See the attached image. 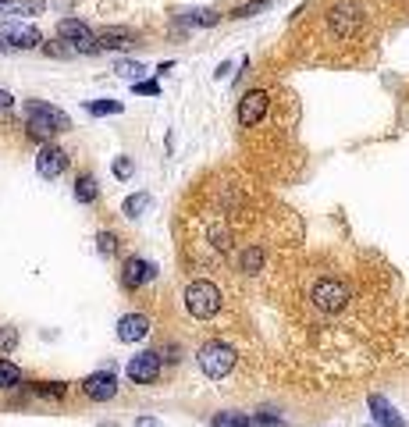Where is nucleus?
I'll return each mask as SVG.
<instances>
[{
	"label": "nucleus",
	"instance_id": "obj_1",
	"mask_svg": "<svg viewBox=\"0 0 409 427\" xmlns=\"http://www.w3.org/2000/svg\"><path fill=\"white\" fill-rule=\"evenodd\" d=\"M25 114H29V136L43 139V143H50V136H57V132H68L72 129L68 114L61 111V107H54V104H43V100H29L25 104Z\"/></svg>",
	"mask_w": 409,
	"mask_h": 427
},
{
	"label": "nucleus",
	"instance_id": "obj_2",
	"mask_svg": "<svg viewBox=\"0 0 409 427\" xmlns=\"http://www.w3.org/2000/svg\"><path fill=\"white\" fill-rule=\"evenodd\" d=\"M185 310L193 314L196 321H210L217 317V310H221V289H217L214 282L200 278L185 289Z\"/></svg>",
	"mask_w": 409,
	"mask_h": 427
},
{
	"label": "nucleus",
	"instance_id": "obj_3",
	"mask_svg": "<svg viewBox=\"0 0 409 427\" xmlns=\"http://www.w3.org/2000/svg\"><path fill=\"white\" fill-rule=\"evenodd\" d=\"M200 371L207 374V378H214V381H221V378H228L232 374V367H235V349L228 346V342H221V339H214V342H207L203 349H200Z\"/></svg>",
	"mask_w": 409,
	"mask_h": 427
},
{
	"label": "nucleus",
	"instance_id": "obj_4",
	"mask_svg": "<svg viewBox=\"0 0 409 427\" xmlns=\"http://www.w3.org/2000/svg\"><path fill=\"white\" fill-rule=\"evenodd\" d=\"M57 40L68 43V50H75V54H97L100 50V36L93 33L86 22H79V18H65V22H61L57 25Z\"/></svg>",
	"mask_w": 409,
	"mask_h": 427
},
{
	"label": "nucleus",
	"instance_id": "obj_5",
	"mask_svg": "<svg viewBox=\"0 0 409 427\" xmlns=\"http://www.w3.org/2000/svg\"><path fill=\"white\" fill-rule=\"evenodd\" d=\"M345 303H349V289H345V282L321 278L317 285H313V307H317V310L338 314V310H345Z\"/></svg>",
	"mask_w": 409,
	"mask_h": 427
},
{
	"label": "nucleus",
	"instance_id": "obj_6",
	"mask_svg": "<svg viewBox=\"0 0 409 427\" xmlns=\"http://www.w3.org/2000/svg\"><path fill=\"white\" fill-rule=\"evenodd\" d=\"M328 22H331V33H335V36L353 40V36L360 33V25H363V8L353 4V0H345V4H335V8H331Z\"/></svg>",
	"mask_w": 409,
	"mask_h": 427
},
{
	"label": "nucleus",
	"instance_id": "obj_7",
	"mask_svg": "<svg viewBox=\"0 0 409 427\" xmlns=\"http://www.w3.org/2000/svg\"><path fill=\"white\" fill-rule=\"evenodd\" d=\"M0 47H8V50H36L43 47V36H40V29L36 25H8V29H0Z\"/></svg>",
	"mask_w": 409,
	"mask_h": 427
},
{
	"label": "nucleus",
	"instance_id": "obj_8",
	"mask_svg": "<svg viewBox=\"0 0 409 427\" xmlns=\"http://www.w3.org/2000/svg\"><path fill=\"white\" fill-rule=\"evenodd\" d=\"M267 107H271V97L264 93V89H249V93L239 100V125L242 129H253L257 121H264Z\"/></svg>",
	"mask_w": 409,
	"mask_h": 427
},
{
	"label": "nucleus",
	"instance_id": "obj_9",
	"mask_svg": "<svg viewBox=\"0 0 409 427\" xmlns=\"http://www.w3.org/2000/svg\"><path fill=\"white\" fill-rule=\"evenodd\" d=\"M125 374H129V381H136V385H153L161 378V356L157 353H136L129 360V367H125Z\"/></svg>",
	"mask_w": 409,
	"mask_h": 427
},
{
	"label": "nucleus",
	"instance_id": "obj_10",
	"mask_svg": "<svg viewBox=\"0 0 409 427\" xmlns=\"http://www.w3.org/2000/svg\"><path fill=\"white\" fill-rule=\"evenodd\" d=\"M82 392H86V399H93V403L114 399V395H118V378H114V371H93V374L82 381Z\"/></svg>",
	"mask_w": 409,
	"mask_h": 427
},
{
	"label": "nucleus",
	"instance_id": "obj_11",
	"mask_svg": "<svg viewBox=\"0 0 409 427\" xmlns=\"http://www.w3.org/2000/svg\"><path fill=\"white\" fill-rule=\"evenodd\" d=\"M65 168H68V154H65V150L54 146V143H43L40 154H36L40 178H61V175H65Z\"/></svg>",
	"mask_w": 409,
	"mask_h": 427
},
{
	"label": "nucleus",
	"instance_id": "obj_12",
	"mask_svg": "<svg viewBox=\"0 0 409 427\" xmlns=\"http://www.w3.org/2000/svg\"><path fill=\"white\" fill-rule=\"evenodd\" d=\"M153 278H157V264H150V260H143V257H129V260H125V267H121L125 289H143V285L153 282Z\"/></svg>",
	"mask_w": 409,
	"mask_h": 427
},
{
	"label": "nucleus",
	"instance_id": "obj_13",
	"mask_svg": "<svg viewBox=\"0 0 409 427\" xmlns=\"http://www.w3.org/2000/svg\"><path fill=\"white\" fill-rule=\"evenodd\" d=\"M150 335V317L146 314H125L118 321V342L132 346V342H143Z\"/></svg>",
	"mask_w": 409,
	"mask_h": 427
},
{
	"label": "nucleus",
	"instance_id": "obj_14",
	"mask_svg": "<svg viewBox=\"0 0 409 427\" xmlns=\"http://www.w3.org/2000/svg\"><path fill=\"white\" fill-rule=\"evenodd\" d=\"M367 406H370V417H374V424H377V427H406L402 413L385 399V395H370Z\"/></svg>",
	"mask_w": 409,
	"mask_h": 427
},
{
	"label": "nucleus",
	"instance_id": "obj_15",
	"mask_svg": "<svg viewBox=\"0 0 409 427\" xmlns=\"http://www.w3.org/2000/svg\"><path fill=\"white\" fill-rule=\"evenodd\" d=\"M43 0H0V15L8 18H33V15H43Z\"/></svg>",
	"mask_w": 409,
	"mask_h": 427
},
{
	"label": "nucleus",
	"instance_id": "obj_16",
	"mask_svg": "<svg viewBox=\"0 0 409 427\" xmlns=\"http://www.w3.org/2000/svg\"><path fill=\"white\" fill-rule=\"evenodd\" d=\"M132 43H136V36L129 33V29H104L100 33V50H125Z\"/></svg>",
	"mask_w": 409,
	"mask_h": 427
},
{
	"label": "nucleus",
	"instance_id": "obj_17",
	"mask_svg": "<svg viewBox=\"0 0 409 427\" xmlns=\"http://www.w3.org/2000/svg\"><path fill=\"white\" fill-rule=\"evenodd\" d=\"M97 196H100L97 178H93V175H79L75 178V200L79 203H97Z\"/></svg>",
	"mask_w": 409,
	"mask_h": 427
},
{
	"label": "nucleus",
	"instance_id": "obj_18",
	"mask_svg": "<svg viewBox=\"0 0 409 427\" xmlns=\"http://www.w3.org/2000/svg\"><path fill=\"white\" fill-rule=\"evenodd\" d=\"M150 193H136V196H129V200H125L121 203V214H125V218H139V214H146L150 210Z\"/></svg>",
	"mask_w": 409,
	"mask_h": 427
},
{
	"label": "nucleus",
	"instance_id": "obj_19",
	"mask_svg": "<svg viewBox=\"0 0 409 427\" xmlns=\"http://www.w3.org/2000/svg\"><path fill=\"white\" fill-rule=\"evenodd\" d=\"M22 385V367H15L11 360H0V388H15Z\"/></svg>",
	"mask_w": 409,
	"mask_h": 427
},
{
	"label": "nucleus",
	"instance_id": "obj_20",
	"mask_svg": "<svg viewBox=\"0 0 409 427\" xmlns=\"http://www.w3.org/2000/svg\"><path fill=\"white\" fill-rule=\"evenodd\" d=\"M260 264H264V250L257 246H246L239 253V271H260Z\"/></svg>",
	"mask_w": 409,
	"mask_h": 427
},
{
	"label": "nucleus",
	"instance_id": "obj_21",
	"mask_svg": "<svg viewBox=\"0 0 409 427\" xmlns=\"http://www.w3.org/2000/svg\"><path fill=\"white\" fill-rule=\"evenodd\" d=\"M253 424V417H246V413H217L210 420V427H249Z\"/></svg>",
	"mask_w": 409,
	"mask_h": 427
},
{
	"label": "nucleus",
	"instance_id": "obj_22",
	"mask_svg": "<svg viewBox=\"0 0 409 427\" xmlns=\"http://www.w3.org/2000/svg\"><path fill=\"white\" fill-rule=\"evenodd\" d=\"M114 72L121 75V79H129V82H139V75L146 72L139 61H114Z\"/></svg>",
	"mask_w": 409,
	"mask_h": 427
},
{
	"label": "nucleus",
	"instance_id": "obj_23",
	"mask_svg": "<svg viewBox=\"0 0 409 427\" xmlns=\"http://www.w3.org/2000/svg\"><path fill=\"white\" fill-rule=\"evenodd\" d=\"M185 22H193V25H217V22H221V15L210 11V8H193V11L185 15Z\"/></svg>",
	"mask_w": 409,
	"mask_h": 427
},
{
	"label": "nucleus",
	"instance_id": "obj_24",
	"mask_svg": "<svg viewBox=\"0 0 409 427\" xmlns=\"http://www.w3.org/2000/svg\"><path fill=\"white\" fill-rule=\"evenodd\" d=\"M86 111H89V114H121L125 104H121V100H93Z\"/></svg>",
	"mask_w": 409,
	"mask_h": 427
},
{
	"label": "nucleus",
	"instance_id": "obj_25",
	"mask_svg": "<svg viewBox=\"0 0 409 427\" xmlns=\"http://www.w3.org/2000/svg\"><path fill=\"white\" fill-rule=\"evenodd\" d=\"M97 250H100L104 257H114V253H118V235H114V232H100V235H97Z\"/></svg>",
	"mask_w": 409,
	"mask_h": 427
},
{
	"label": "nucleus",
	"instance_id": "obj_26",
	"mask_svg": "<svg viewBox=\"0 0 409 427\" xmlns=\"http://www.w3.org/2000/svg\"><path fill=\"white\" fill-rule=\"evenodd\" d=\"M132 89H136V97H157L161 93V82L157 79H139V82H132Z\"/></svg>",
	"mask_w": 409,
	"mask_h": 427
},
{
	"label": "nucleus",
	"instance_id": "obj_27",
	"mask_svg": "<svg viewBox=\"0 0 409 427\" xmlns=\"http://www.w3.org/2000/svg\"><path fill=\"white\" fill-rule=\"evenodd\" d=\"M18 346V328H0V353H11Z\"/></svg>",
	"mask_w": 409,
	"mask_h": 427
},
{
	"label": "nucleus",
	"instance_id": "obj_28",
	"mask_svg": "<svg viewBox=\"0 0 409 427\" xmlns=\"http://www.w3.org/2000/svg\"><path fill=\"white\" fill-rule=\"evenodd\" d=\"M36 392H40V395H54V399H61V395H65V385H61V381H40V385H36Z\"/></svg>",
	"mask_w": 409,
	"mask_h": 427
},
{
	"label": "nucleus",
	"instance_id": "obj_29",
	"mask_svg": "<svg viewBox=\"0 0 409 427\" xmlns=\"http://www.w3.org/2000/svg\"><path fill=\"white\" fill-rule=\"evenodd\" d=\"M264 8H267V0H257V4L239 8V11H235V18H249V15H257V11H264Z\"/></svg>",
	"mask_w": 409,
	"mask_h": 427
},
{
	"label": "nucleus",
	"instance_id": "obj_30",
	"mask_svg": "<svg viewBox=\"0 0 409 427\" xmlns=\"http://www.w3.org/2000/svg\"><path fill=\"white\" fill-rule=\"evenodd\" d=\"M114 175H118V178H129V175H132V161H129V157H118V161H114Z\"/></svg>",
	"mask_w": 409,
	"mask_h": 427
},
{
	"label": "nucleus",
	"instance_id": "obj_31",
	"mask_svg": "<svg viewBox=\"0 0 409 427\" xmlns=\"http://www.w3.org/2000/svg\"><path fill=\"white\" fill-rule=\"evenodd\" d=\"M253 424H267V427H274V424H278V427H281L285 420H281L278 413H257V417H253Z\"/></svg>",
	"mask_w": 409,
	"mask_h": 427
},
{
	"label": "nucleus",
	"instance_id": "obj_32",
	"mask_svg": "<svg viewBox=\"0 0 409 427\" xmlns=\"http://www.w3.org/2000/svg\"><path fill=\"white\" fill-rule=\"evenodd\" d=\"M136 427H164L157 417H136Z\"/></svg>",
	"mask_w": 409,
	"mask_h": 427
},
{
	"label": "nucleus",
	"instance_id": "obj_33",
	"mask_svg": "<svg viewBox=\"0 0 409 427\" xmlns=\"http://www.w3.org/2000/svg\"><path fill=\"white\" fill-rule=\"evenodd\" d=\"M15 104V97L8 93V89H0V107H11Z\"/></svg>",
	"mask_w": 409,
	"mask_h": 427
}]
</instances>
